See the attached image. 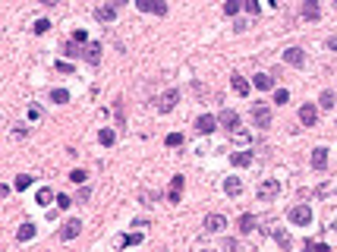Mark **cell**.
I'll return each instance as SVG.
<instances>
[{"label":"cell","mask_w":337,"mask_h":252,"mask_svg":"<svg viewBox=\"0 0 337 252\" xmlns=\"http://www.w3.org/2000/svg\"><path fill=\"white\" fill-rule=\"evenodd\" d=\"M237 230L243 233V237H246V233H252V230H255V218H252V214H240V221H237Z\"/></svg>","instance_id":"d6986e66"},{"label":"cell","mask_w":337,"mask_h":252,"mask_svg":"<svg viewBox=\"0 0 337 252\" xmlns=\"http://www.w3.org/2000/svg\"><path fill=\"white\" fill-rule=\"evenodd\" d=\"M328 50H337V38H328Z\"/></svg>","instance_id":"b9f144b4"},{"label":"cell","mask_w":337,"mask_h":252,"mask_svg":"<svg viewBox=\"0 0 337 252\" xmlns=\"http://www.w3.org/2000/svg\"><path fill=\"white\" fill-rule=\"evenodd\" d=\"M41 3H45V6H54V3H60V0H41Z\"/></svg>","instance_id":"7bdbcfd3"},{"label":"cell","mask_w":337,"mask_h":252,"mask_svg":"<svg viewBox=\"0 0 337 252\" xmlns=\"http://www.w3.org/2000/svg\"><path fill=\"white\" fill-rule=\"evenodd\" d=\"M284 60H287L290 66H302L306 63V54H302V48H287L284 50Z\"/></svg>","instance_id":"4fadbf2b"},{"label":"cell","mask_w":337,"mask_h":252,"mask_svg":"<svg viewBox=\"0 0 337 252\" xmlns=\"http://www.w3.org/2000/svg\"><path fill=\"white\" fill-rule=\"evenodd\" d=\"M312 167H315V170H325V167H328V151H325V149H315V151H312Z\"/></svg>","instance_id":"44dd1931"},{"label":"cell","mask_w":337,"mask_h":252,"mask_svg":"<svg viewBox=\"0 0 337 252\" xmlns=\"http://www.w3.org/2000/svg\"><path fill=\"white\" fill-rule=\"evenodd\" d=\"M50 29V22L48 19H38V22H32V32H35V35H45Z\"/></svg>","instance_id":"4dcf8cb0"},{"label":"cell","mask_w":337,"mask_h":252,"mask_svg":"<svg viewBox=\"0 0 337 252\" xmlns=\"http://www.w3.org/2000/svg\"><path fill=\"white\" fill-rule=\"evenodd\" d=\"M274 240H278V243H281L284 249H290V237H287V233H284V230H278V233H274Z\"/></svg>","instance_id":"836d02e7"},{"label":"cell","mask_w":337,"mask_h":252,"mask_svg":"<svg viewBox=\"0 0 337 252\" xmlns=\"http://www.w3.org/2000/svg\"><path fill=\"white\" fill-rule=\"evenodd\" d=\"M98 142L104 145V149H110V145L117 142V133H114V129H101V133H98Z\"/></svg>","instance_id":"cb8c5ba5"},{"label":"cell","mask_w":337,"mask_h":252,"mask_svg":"<svg viewBox=\"0 0 337 252\" xmlns=\"http://www.w3.org/2000/svg\"><path fill=\"white\" fill-rule=\"evenodd\" d=\"M306 249H322L325 252L328 246H325V243H315V240H306Z\"/></svg>","instance_id":"ab89813d"},{"label":"cell","mask_w":337,"mask_h":252,"mask_svg":"<svg viewBox=\"0 0 337 252\" xmlns=\"http://www.w3.org/2000/svg\"><path fill=\"white\" fill-rule=\"evenodd\" d=\"M299 123L302 126H315L318 123V107L315 104H302L299 107Z\"/></svg>","instance_id":"277c9868"},{"label":"cell","mask_w":337,"mask_h":252,"mask_svg":"<svg viewBox=\"0 0 337 252\" xmlns=\"http://www.w3.org/2000/svg\"><path fill=\"white\" fill-rule=\"evenodd\" d=\"M281 193V183L278 180H265L262 186H258V199H262V202H268V199H274Z\"/></svg>","instance_id":"52a82bcc"},{"label":"cell","mask_w":337,"mask_h":252,"mask_svg":"<svg viewBox=\"0 0 337 252\" xmlns=\"http://www.w3.org/2000/svg\"><path fill=\"white\" fill-rule=\"evenodd\" d=\"M290 101V92L287 89H278V92H274V104H287Z\"/></svg>","instance_id":"d6a6232c"},{"label":"cell","mask_w":337,"mask_h":252,"mask_svg":"<svg viewBox=\"0 0 337 252\" xmlns=\"http://www.w3.org/2000/svg\"><path fill=\"white\" fill-rule=\"evenodd\" d=\"M164 142H167V149H180V145H183V136H180V133H170Z\"/></svg>","instance_id":"f1b7e54d"},{"label":"cell","mask_w":337,"mask_h":252,"mask_svg":"<svg viewBox=\"0 0 337 252\" xmlns=\"http://www.w3.org/2000/svg\"><path fill=\"white\" fill-rule=\"evenodd\" d=\"M224 193H227V196H240V193H243V180H240V177H227V180H224Z\"/></svg>","instance_id":"e0dca14e"},{"label":"cell","mask_w":337,"mask_h":252,"mask_svg":"<svg viewBox=\"0 0 337 252\" xmlns=\"http://www.w3.org/2000/svg\"><path fill=\"white\" fill-rule=\"evenodd\" d=\"M136 6H139L142 13H154V16L167 13V3H164V0H136Z\"/></svg>","instance_id":"7a4b0ae2"},{"label":"cell","mask_w":337,"mask_h":252,"mask_svg":"<svg viewBox=\"0 0 337 252\" xmlns=\"http://www.w3.org/2000/svg\"><path fill=\"white\" fill-rule=\"evenodd\" d=\"M287 218H290V224H296V227H309V224H312V208L309 205H293L287 211Z\"/></svg>","instance_id":"6da1fadb"},{"label":"cell","mask_w":337,"mask_h":252,"mask_svg":"<svg viewBox=\"0 0 337 252\" xmlns=\"http://www.w3.org/2000/svg\"><path fill=\"white\" fill-rule=\"evenodd\" d=\"M224 227H227V218H224V214H208V218H205V230L208 233H221Z\"/></svg>","instance_id":"30bf717a"},{"label":"cell","mask_w":337,"mask_h":252,"mask_svg":"<svg viewBox=\"0 0 337 252\" xmlns=\"http://www.w3.org/2000/svg\"><path fill=\"white\" fill-rule=\"evenodd\" d=\"M255 89H262V92H271V85H274V76H268V73H258L255 79H252Z\"/></svg>","instance_id":"ffe728a7"},{"label":"cell","mask_w":337,"mask_h":252,"mask_svg":"<svg viewBox=\"0 0 337 252\" xmlns=\"http://www.w3.org/2000/svg\"><path fill=\"white\" fill-rule=\"evenodd\" d=\"M246 10L249 13H258V3H255V0H246Z\"/></svg>","instance_id":"60d3db41"},{"label":"cell","mask_w":337,"mask_h":252,"mask_svg":"<svg viewBox=\"0 0 337 252\" xmlns=\"http://www.w3.org/2000/svg\"><path fill=\"white\" fill-rule=\"evenodd\" d=\"M82 233V221H70V224H63V227H60V240H76Z\"/></svg>","instance_id":"9c48e42d"},{"label":"cell","mask_w":337,"mask_h":252,"mask_svg":"<svg viewBox=\"0 0 337 252\" xmlns=\"http://www.w3.org/2000/svg\"><path fill=\"white\" fill-rule=\"evenodd\" d=\"M110 3H114V6H123V3H126V0H110Z\"/></svg>","instance_id":"ee69618b"},{"label":"cell","mask_w":337,"mask_h":252,"mask_svg":"<svg viewBox=\"0 0 337 252\" xmlns=\"http://www.w3.org/2000/svg\"><path fill=\"white\" fill-rule=\"evenodd\" d=\"M252 120H255V126L268 129V126H271V107H265V104H255V107H252Z\"/></svg>","instance_id":"3957f363"},{"label":"cell","mask_w":337,"mask_h":252,"mask_svg":"<svg viewBox=\"0 0 337 252\" xmlns=\"http://www.w3.org/2000/svg\"><path fill=\"white\" fill-rule=\"evenodd\" d=\"M50 101H54V104H66V101H70V92H66V89H54V92H50Z\"/></svg>","instance_id":"d4e9b609"},{"label":"cell","mask_w":337,"mask_h":252,"mask_svg":"<svg viewBox=\"0 0 337 252\" xmlns=\"http://www.w3.org/2000/svg\"><path fill=\"white\" fill-rule=\"evenodd\" d=\"M177 101H180V92H174V89H170V92H164V95H161V101H158V110H161V114H167V110L174 107Z\"/></svg>","instance_id":"8fae6325"},{"label":"cell","mask_w":337,"mask_h":252,"mask_svg":"<svg viewBox=\"0 0 337 252\" xmlns=\"http://www.w3.org/2000/svg\"><path fill=\"white\" fill-rule=\"evenodd\" d=\"M32 183H35V177H29V173H19V177H16V189H19V193H22V189H29Z\"/></svg>","instance_id":"4316f807"},{"label":"cell","mask_w":337,"mask_h":252,"mask_svg":"<svg viewBox=\"0 0 337 252\" xmlns=\"http://www.w3.org/2000/svg\"><path fill=\"white\" fill-rule=\"evenodd\" d=\"M139 243H142V233H129V237L120 240V246H139Z\"/></svg>","instance_id":"83f0119b"},{"label":"cell","mask_w":337,"mask_h":252,"mask_svg":"<svg viewBox=\"0 0 337 252\" xmlns=\"http://www.w3.org/2000/svg\"><path fill=\"white\" fill-rule=\"evenodd\" d=\"M63 54H66V57H76V54H79V50H76V41H73V45L66 41V45H63Z\"/></svg>","instance_id":"d590c367"},{"label":"cell","mask_w":337,"mask_h":252,"mask_svg":"<svg viewBox=\"0 0 337 252\" xmlns=\"http://www.w3.org/2000/svg\"><path fill=\"white\" fill-rule=\"evenodd\" d=\"M230 164H233V167H249V164H252V151H233Z\"/></svg>","instance_id":"ac0fdd59"},{"label":"cell","mask_w":337,"mask_h":252,"mask_svg":"<svg viewBox=\"0 0 337 252\" xmlns=\"http://www.w3.org/2000/svg\"><path fill=\"white\" fill-rule=\"evenodd\" d=\"M82 57L89 60L92 66H98V63H101V45H85V50H82Z\"/></svg>","instance_id":"2e32d148"},{"label":"cell","mask_w":337,"mask_h":252,"mask_svg":"<svg viewBox=\"0 0 337 252\" xmlns=\"http://www.w3.org/2000/svg\"><path fill=\"white\" fill-rule=\"evenodd\" d=\"M57 69H60V73H70V76H73V63H66V60H60Z\"/></svg>","instance_id":"f35d334b"},{"label":"cell","mask_w":337,"mask_h":252,"mask_svg":"<svg viewBox=\"0 0 337 252\" xmlns=\"http://www.w3.org/2000/svg\"><path fill=\"white\" fill-rule=\"evenodd\" d=\"M302 16H306L309 22L322 19V10H318V0H302Z\"/></svg>","instance_id":"7c38bea8"},{"label":"cell","mask_w":337,"mask_h":252,"mask_svg":"<svg viewBox=\"0 0 337 252\" xmlns=\"http://www.w3.org/2000/svg\"><path fill=\"white\" fill-rule=\"evenodd\" d=\"M35 202H38L41 208H45V205H50V202H57V196L50 193L48 186H41V189H38V196H35Z\"/></svg>","instance_id":"7402d4cb"},{"label":"cell","mask_w":337,"mask_h":252,"mask_svg":"<svg viewBox=\"0 0 337 252\" xmlns=\"http://www.w3.org/2000/svg\"><path fill=\"white\" fill-rule=\"evenodd\" d=\"M318 101H322L325 110H331L334 104H337V95H334V92H322V98H318Z\"/></svg>","instance_id":"484cf974"},{"label":"cell","mask_w":337,"mask_h":252,"mask_svg":"<svg viewBox=\"0 0 337 252\" xmlns=\"http://www.w3.org/2000/svg\"><path fill=\"white\" fill-rule=\"evenodd\" d=\"M224 13H227V16H237V13H240V0H227V3H224Z\"/></svg>","instance_id":"1f68e13d"},{"label":"cell","mask_w":337,"mask_h":252,"mask_svg":"<svg viewBox=\"0 0 337 252\" xmlns=\"http://www.w3.org/2000/svg\"><path fill=\"white\" fill-rule=\"evenodd\" d=\"M73 41H76V45H85V41H89V35L79 29V32H73Z\"/></svg>","instance_id":"e575fe53"},{"label":"cell","mask_w":337,"mask_h":252,"mask_svg":"<svg viewBox=\"0 0 337 252\" xmlns=\"http://www.w3.org/2000/svg\"><path fill=\"white\" fill-rule=\"evenodd\" d=\"M70 180H73V183H79V186H82V183H85V180H89V173H85L82 167H76V170L70 173Z\"/></svg>","instance_id":"f546056e"},{"label":"cell","mask_w":337,"mask_h":252,"mask_svg":"<svg viewBox=\"0 0 337 252\" xmlns=\"http://www.w3.org/2000/svg\"><path fill=\"white\" fill-rule=\"evenodd\" d=\"M70 205H73L70 196H57V208H70Z\"/></svg>","instance_id":"74e56055"},{"label":"cell","mask_w":337,"mask_h":252,"mask_svg":"<svg viewBox=\"0 0 337 252\" xmlns=\"http://www.w3.org/2000/svg\"><path fill=\"white\" fill-rule=\"evenodd\" d=\"M95 19L98 22H114L117 19V6L110 3V6H98V10H95Z\"/></svg>","instance_id":"9a60e30c"},{"label":"cell","mask_w":337,"mask_h":252,"mask_svg":"<svg viewBox=\"0 0 337 252\" xmlns=\"http://www.w3.org/2000/svg\"><path fill=\"white\" fill-rule=\"evenodd\" d=\"M32 237H35V224H22V227L16 230V240L19 243H29Z\"/></svg>","instance_id":"603a6c76"},{"label":"cell","mask_w":337,"mask_h":252,"mask_svg":"<svg viewBox=\"0 0 337 252\" xmlns=\"http://www.w3.org/2000/svg\"><path fill=\"white\" fill-rule=\"evenodd\" d=\"M233 139H237V142H240V145H249V136L243 133V129H237V133H233Z\"/></svg>","instance_id":"8d00e7d4"},{"label":"cell","mask_w":337,"mask_h":252,"mask_svg":"<svg viewBox=\"0 0 337 252\" xmlns=\"http://www.w3.org/2000/svg\"><path fill=\"white\" fill-rule=\"evenodd\" d=\"M218 123H221L218 117H211V114H202V117L195 120V129H198L202 136H208V133H214V126H218Z\"/></svg>","instance_id":"8992f818"},{"label":"cell","mask_w":337,"mask_h":252,"mask_svg":"<svg viewBox=\"0 0 337 252\" xmlns=\"http://www.w3.org/2000/svg\"><path fill=\"white\" fill-rule=\"evenodd\" d=\"M183 186H186V177H174V180H170V193H167L170 205H177L180 199H183Z\"/></svg>","instance_id":"ba28073f"},{"label":"cell","mask_w":337,"mask_h":252,"mask_svg":"<svg viewBox=\"0 0 337 252\" xmlns=\"http://www.w3.org/2000/svg\"><path fill=\"white\" fill-rule=\"evenodd\" d=\"M221 126L224 129H227V133H237V129H240V114H237V110H221Z\"/></svg>","instance_id":"5b68a950"},{"label":"cell","mask_w":337,"mask_h":252,"mask_svg":"<svg viewBox=\"0 0 337 252\" xmlns=\"http://www.w3.org/2000/svg\"><path fill=\"white\" fill-rule=\"evenodd\" d=\"M230 85H233V92H237V95H243V98L249 95V89H252V85H249V79H243L240 73H233V76H230Z\"/></svg>","instance_id":"5bb4252c"},{"label":"cell","mask_w":337,"mask_h":252,"mask_svg":"<svg viewBox=\"0 0 337 252\" xmlns=\"http://www.w3.org/2000/svg\"><path fill=\"white\" fill-rule=\"evenodd\" d=\"M334 6H337V0H334Z\"/></svg>","instance_id":"f6af8a7d"}]
</instances>
